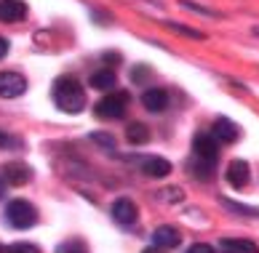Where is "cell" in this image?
Wrapping results in <instances>:
<instances>
[{
	"mask_svg": "<svg viewBox=\"0 0 259 253\" xmlns=\"http://www.w3.org/2000/svg\"><path fill=\"white\" fill-rule=\"evenodd\" d=\"M91 139H94V141H99V144H104V147H110V149H115V139H112V136H104V133H94Z\"/></svg>",
	"mask_w": 259,
	"mask_h": 253,
	"instance_id": "obj_26",
	"label": "cell"
},
{
	"mask_svg": "<svg viewBox=\"0 0 259 253\" xmlns=\"http://www.w3.org/2000/svg\"><path fill=\"white\" fill-rule=\"evenodd\" d=\"M150 80V70L145 64H139V67H134L131 70V83H137V85H142V83H147Z\"/></svg>",
	"mask_w": 259,
	"mask_h": 253,
	"instance_id": "obj_20",
	"label": "cell"
},
{
	"mask_svg": "<svg viewBox=\"0 0 259 253\" xmlns=\"http://www.w3.org/2000/svg\"><path fill=\"white\" fill-rule=\"evenodd\" d=\"M19 139H14V136H8L6 131H0V149H6V147H19Z\"/></svg>",
	"mask_w": 259,
	"mask_h": 253,
	"instance_id": "obj_24",
	"label": "cell"
},
{
	"mask_svg": "<svg viewBox=\"0 0 259 253\" xmlns=\"http://www.w3.org/2000/svg\"><path fill=\"white\" fill-rule=\"evenodd\" d=\"M6 194V179H3V173H0V197Z\"/></svg>",
	"mask_w": 259,
	"mask_h": 253,
	"instance_id": "obj_30",
	"label": "cell"
},
{
	"mask_svg": "<svg viewBox=\"0 0 259 253\" xmlns=\"http://www.w3.org/2000/svg\"><path fill=\"white\" fill-rule=\"evenodd\" d=\"M142 253H166V248H158V245H150V248H145Z\"/></svg>",
	"mask_w": 259,
	"mask_h": 253,
	"instance_id": "obj_29",
	"label": "cell"
},
{
	"mask_svg": "<svg viewBox=\"0 0 259 253\" xmlns=\"http://www.w3.org/2000/svg\"><path fill=\"white\" fill-rule=\"evenodd\" d=\"M142 104H145L147 112L160 115V112H166V107H168V93L163 88H147L142 93Z\"/></svg>",
	"mask_w": 259,
	"mask_h": 253,
	"instance_id": "obj_10",
	"label": "cell"
},
{
	"mask_svg": "<svg viewBox=\"0 0 259 253\" xmlns=\"http://www.w3.org/2000/svg\"><path fill=\"white\" fill-rule=\"evenodd\" d=\"M187 253H214V248H211V245H206V242H195V245L190 248Z\"/></svg>",
	"mask_w": 259,
	"mask_h": 253,
	"instance_id": "obj_27",
	"label": "cell"
},
{
	"mask_svg": "<svg viewBox=\"0 0 259 253\" xmlns=\"http://www.w3.org/2000/svg\"><path fill=\"white\" fill-rule=\"evenodd\" d=\"M227 253H233V250H227Z\"/></svg>",
	"mask_w": 259,
	"mask_h": 253,
	"instance_id": "obj_31",
	"label": "cell"
},
{
	"mask_svg": "<svg viewBox=\"0 0 259 253\" xmlns=\"http://www.w3.org/2000/svg\"><path fill=\"white\" fill-rule=\"evenodd\" d=\"M227 184L233 189H243L246 184H248V179H251V168H248V163L246 160H233L227 165Z\"/></svg>",
	"mask_w": 259,
	"mask_h": 253,
	"instance_id": "obj_7",
	"label": "cell"
},
{
	"mask_svg": "<svg viewBox=\"0 0 259 253\" xmlns=\"http://www.w3.org/2000/svg\"><path fill=\"white\" fill-rule=\"evenodd\" d=\"M126 139L131 144H147L150 141V131H147V125H142V123H131L128 128H126Z\"/></svg>",
	"mask_w": 259,
	"mask_h": 253,
	"instance_id": "obj_17",
	"label": "cell"
},
{
	"mask_svg": "<svg viewBox=\"0 0 259 253\" xmlns=\"http://www.w3.org/2000/svg\"><path fill=\"white\" fill-rule=\"evenodd\" d=\"M6 54H8V40H6V37H0V59H3Z\"/></svg>",
	"mask_w": 259,
	"mask_h": 253,
	"instance_id": "obj_28",
	"label": "cell"
},
{
	"mask_svg": "<svg viewBox=\"0 0 259 253\" xmlns=\"http://www.w3.org/2000/svg\"><path fill=\"white\" fill-rule=\"evenodd\" d=\"M225 206L230 208V211H235V213H248V216H259V211L256 208H248V206H241V203H233V200H225Z\"/></svg>",
	"mask_w": 259,
	"mask_h": 253,
	"instance_id": "obj_22",
	"label": "cell"
},
{
	"mask_svg": "<svg viewBox=\"0 0 259 253\" xmlns=\"http://www.w3.org/2000/svg\"><path fill=\"white\" fill-rule=\"evenodd\" d=\"M142 173L150 179H166L171 173V163L166 158H145L142 160Z\"/></svg>",
	"mask_w": 259,
	"mask_h": 253,
	"instance_id": "obj_12",
	"label": "cell"
},
{
	"mask_svg": "<svg viewBox=\"0 0 259 253\" xmlns=\"http://www.w3.org/2000/svg\"><path fill=\"white\" fill-rule=\"evenodd\" d=\"M214 136L225 144H233V141H238V136H241V128L227 118H217L214 120Z\"/></svg>",
	"mask_w": 259,
	"mask_h": 253,
	"instance_id": "obj_13",
	"label": "cell"
},
{
	"mask_svg": "<svg viewBox=\"0 0 259 253\" xmlns=\"http://www.w3.org/2000/svg\"><path fill=\"white\" fill-rule=\"evenodd\" d=\"M168 30H174V32H182V35H187V37H195V40H203V32L200 30H187V27H182V24H174V22H166Z\"/></svg>",
	"mask_w": 259,
	"mask_h": 253,
	"instance_id": "obj_19",
	"label": "cell"
},
{
	"mask_svg": "<svg viewBox=\"0 0 259 253\" xmlns=\"http://www.w3.org/2000/svg\"><path fill=\"white\" fill-rule=\"evenodd\" d=\"M182 6L185 8H190V11H198V14H206V16H219L217 11H208V8H203V6H195L193 0H182Z\"/></svg>",
	"mask_w": 259,
	"mask_h": 253,
	"instance_id": "obj_23",
	"label": "cell"
},
{
	"mask_svg": "<svg viewBox=\"0 0 259 253\" xmlns=\"http://www.w3.org/2000/svg\"><path fill=\"white\" fill-rule=\"evenodd\" d=\"M91 88L94 91H112L115 85H118V77H115V72L112 70H97L91 75Z\"/></svg>",
	"mask_w": 259,
	"mask_h": 253,
	"instance_id": "obj_14",
	"label": "cell"
},
{
	"mask_svg": "<svg viewBox=\"0 0 259 253\" xmlns=\"http://www.w3.org/2000/svg\"><path fill=\"white\" fill-rule=\"evenodd\" d=\"M3 179L11 187H22V184H27L32 179V168L27 163H8L3 168Z\"/></svg>",
	"mask_w": 259,
	"mask_h": 253,
	"instance_id": "obj_8",
	"label": "cell"
},
{
	"mask_svg": "<svg viewBox=\"0 0 259 253\" xmlns=\"http://www.w3.org/2000/svg\"><path fill=\"white\" fill-rule=\"evenodd\" d=\"M112 219L120 224V227H131V224H137V219H139V208L134 206V200H128V197H118L112 203Z\"/></svg>",
	"mask_w": 259,
	"mask_h": 253,
	"instance_id": "obj_6",
	"label": "cell"
},
{
	"mask_svg": "<svg viewBox=\"0 0 259 253\" xmlns=\"http://www.w3.org/2000/svg\"><path fill=\"white\" fill-rule=\"evenodd\" d=\"M6 253H40V248H35L32 242H14L6 248Z\"/></svg>",
	"mask_w": 259,
	"mask_h": 253,
	"instance_id": "obj_21",
	"label": "cell"
},
{
	"mask_svg": "<svg viewBox=\"0 0 259 253\" xmlns=\"http://www.w3.org/2000/svg\"><path fill=\"white\" fill-rule=\"evenodd\" d=\"M163 194H166L163 200H168V203H182V197H185V192H182L179 187H174V189H166Z\"/></svg>",
	"mask_w": 259,
	"mask_h": 253,
	"instance_id": "obj_25",
	"label": "cell"
},
{
	"mask_svg": "<svg viewBox=\"0 0 259 253\" xmlns=\"http://www.w3.org/2000/svg\"><path fill=\"white\" fill-rule=\"evenodd\" d=\"M193 155L200 160H208V163H217L219 160V144H217V136H208V133H198L193 139Z\"/></svg>",
	"mask_w": 259,
	"mask_h": 253,
	"instance_id": "obj_5",
	"label": "cell"
},
{
	"mask_svg": "<svg viewBox=\"0 0 259 253\" xmlns=\"http://www.w3.org/2000/svg\"><path fill=\"white\" fill-rule=\"evenodd\" d=\"M6 221L11 224L14 229H30L37 221V211H35L32 203H27V200H14V203H8V208H6Z\"/></svg>",
	"mask_w": 259,
	"mask_h": 253,
	"instance_id": "obj_3",
	"label": "cell"
},
{
	"mask_svg": "<svg viewBox=\"0 0 259 253\" xmlns=\"http://www.w3.org/2000/svg\"><path fill=\"white\" fill-rule=\"evenodd\" d=\"M27 16V3L22 0H0V22L14 24Z\"/></svg>",
	"mask_w": 259,
	"mask_h": 253,
	"instance_id": "obj_11",
	"label": "cell"
},
{
	"mask_svg": "<svg viewBox=\"0 0 259 253\" xmlns=\"http://www.w3.org/2000/svg\"><path fill=\"white\" fill-rule=\"evenodd\" d=\"M214 165L217 163L200 160V158H195V155H193V160H190V173H193L195 179H200V181H208L211 173H214Z\"/></svg>",
	"mask_w": 259,
	"mask_h": 253,
	"instance_id": "obj_15",
	"label": "cell"
},
{
	"mask_svg": "<svg viewBox=\"0 0 259 253\" xmlns=\"http://www.w3.org/2000/svg\"><path fill=\"white\" fill-rule=\"evenodd\" d=\"M51 99L67 115H80L85 110V91L78 83V77H72V75L56 77L51 85Z\"/></svg>",
	"mask_w": 259,
	"mask_h": 253,
	"instance_id": "obj_1",
	"label": "cell"
},
{
	"mask_svg": "<svg viewBox=\"0 0 259 253\" xmlns=\"http://www.w3.org/2000/svg\"><path fill=\"white\" fill-rule=\"evenodd\" d=\"M182 242V235H179V229L177 227H171V224H163V227H158L155 232H152V245H158V248H177Z\"/></svg>",
	"mask_w": 259,
	"mask_h": 253,
	"instance_id": "obj_9",
	"label": "cell"
},
{
	"mask_svg": "<svg viewBox=\"0 0 259 253\" xmlns=\"http://www.w3.org/2000/svg\"><path fill=\"white\" fill-rule=\"evenodd\" d=\"M222 248L225 250H233V253H259V248L254 245L251 240H235V237L222 240Z\"/></svg>",
	"mask_w": 259,
	"mask_h": 253,
	"instance_id": "obj_16",
	"label": "cell"
},
{
	"mask_svg": "<svg viewBox=\"0 0 259 253\" xmlns=\"http://www.w3.org/2000/svg\"><path fill=\"white\" fill-rule=\"evenodd\" d=\"M128 110V93L126 91H107L104 99L97 102L94 107V115L99 120H120Z\"/></svg>",
	"mask_w": 259,
	"mask_h": 253,
	"instance_id": "obj_2",
	"label": "cell"
},
{
	"mask_svg": "<svg viewBox=\"0 0 259 253\" xmlns=\"http://www.w3.org/2000/svg\"><path fill=\"white\" fill-rule=\"evenodd\" d=\"M56 253H89V245H85L80 237H70L56 248Z\"/></svg>",
	"mask_w": 259,
	"mask_h": 253,
	"instance_id": "obj_18",
	"label": "cell"
},
{
	"mask_svg": "<svg viewBox=\"0 0 259 253\" xmlns=\"http://www.w3.org/2000/svg\"><path fill=\"white\" fill-rule=\"evenodd\" d=\"M27 91V77L19 72H0V96L3 99H19Z\"/></svg>",
	"mask_w": 259,
	"mask_h": 253,
	"instance_id": "obj_4",
	"label": "cell"
}]
</instances>
